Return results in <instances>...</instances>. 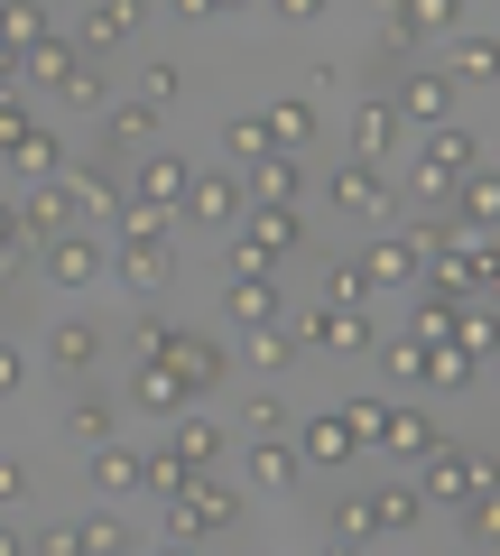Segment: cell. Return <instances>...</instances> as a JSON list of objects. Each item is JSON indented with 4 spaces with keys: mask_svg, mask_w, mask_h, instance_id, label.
<instances>
[{
    "mask_svg": "<svg viewBox=\"0 0 500 556\" xmlns=\"http://www.w3.org/2000/svg\"><path fill=\"white\" fill-rule=\"evenodd\" d=\"M324 204L352 214V223H371V214H389V177H381V167H361V159H343L334 177H324Z\"/></svg>",
    "mask_w": 500,
    "mask_h": 556,
    "instance_id": "obj_11",
    "label": "cell"
},
{
    "mask_svg": "<svg viewBox=\"0 0 500 556\" xmlns=\"http://www.w3.org/2000/svg\"><path fill=\"white\" fill-rule=\"evenodd\" d=\"M56 195H65V223H112L120 214V195H130V186L112 177V159H65V177H56Z\"/></svg>",
    "mask_w": 500,
    "mask_h": 556,
    "instance_id": "obj_4",
    "label": "cell"
},
{
    "mask_svg": "<svg viewBox=\"0 0 500 556\" xmlns=\"http://www.w3.org/2000/svg\"><path fill=\"white\" fill-rule=\"evenodd\" d=\"M10 75H20V56H10V47H0V93H10Z\"/></svg>",
    "mask_w": 500,
    "mask_h": 556,
    "instance_id": "obj_56",
    "label": "cell"
},
{
    "mask_svg": "<svg viewBox=\"0 0 500 556\" xmlns=\"http://www.w3.org/2000/svg\"><path fill=\"white\" fill-rule=\"evenodd\" d=\"M241 204H306V167L279 159V149H269V159H251V195H241Z\"/></svg>",
    "mask_w": 500,
    "mask_h": 556,
    "instance_id": "obj_27",
    "label": "cell"
},
{
    "mask_svg": "<svg viewBox=\"0 0 500 556\" xmlns=\"http://www.w3.org/2000/svg\"><path fill=\"white\" fill-rule=\"evenodd\" d=\"M75 56H84L75 38H38V47L20 56V75H10V93H56V84L75 75Z\"/></svg>",
    "mask_w": 500,
    "mask_h": 556,
    "instance_id": "obj_19",
    "label": "cell"
},
{
    "mask_svg": "<svg viewBox=\"0 0 500 556\" xmlns=\"http://www.w3.org/2000/svg\"><path fill=\"white\" fill-rule=\"evenodd\" d=\"M167 343H177V325H167V316H140V325H130V362H167Z\"/></svg>",
    "mask_w": 500,
    "mask_h": 556,
    "instance_id": "obj_45",
    "label": "cell"
},
{
    "mask_svg": "<svg viewBox=\"0 0 500 556\" xmlns=\"http://www.w3.org/2000/svg\"><path fill=\"white\" fill-rule=\"evenodd\" d=\"M65 437H75V445H102V437H120V408H112V399H93V390H84L75 408H65Z\"/></svg>",
    "mask_w": 500,
    "mask_h": 556,
    "instance_id": "obj_38",
    "label": "cell"
},
{
    "mask_svg": "<svg viewBox=\"0 0 500 556\" xmlns=\"http://www.w3.org/2000/svg\"><path fill=\"white\" fill-rule=\"evenodd\" d=\"M167 10H177V20H214V10H204V0H167Z\"/></svg>",
    "mask_w": 500,
    "mask_h": 556,
    "instance_id": "obj_53",
    "label": "cell"
},
{
    "mask_svg": "<svg viewBox=\"0 0 500 556\" xmlns=\"http://www.w3.org/2000/svg\"><path fill=\"white\" fill-rule=\"evenodd\" d=\"M10 501H28V464L20 455H0V510H10Z\"/></svg>",
    "mask_w": 500,
    "mask_h": 556,
    "instance_id": "obj_50",
    "label": "cell"
},
{
    "mask_svg": "<svg viewBox=\"0 0 500 556\" xmlns=\"http://www.w3.org/2000/svg\"><path fill=\"white\" fill-rule=\"evenodd\" d=\"M445 75H454V93H463V84L482 93V84L500 75V38H491V28H463V38H454V65H445Z\"/></svg>",
    "mask_w": 500,
    "mask_h": 556,
    "instance_id": "obj_30",
    "label": "cell"
},
{
    "mask_svg": "<svg viewBox=\"0 0 500 556\" xmlns=\"http://www.w3.org/2000/svg\"><path fill=\"white\" fill-rule=\"evenodd\" d=\"M167 455H177L185 473H214V464H222V427L204 408H177V417H167Z\"/></svg>",
    "mask_w": 500,
    "mask_h": 556,
    "instance_id": "obj_16",
    "label": "cell"
},
{
    "mask_svg": "<svg viewBox=\"0 0 500 556\" xmlns=\"http://www.w3.org/2000/svg\"><path fill=\"white\" fill-rule=\"evenodd\" d=\"M38 38H56V28H47V10L38 0H0V47H10V56H28V47Z\"/></svg>",
    "mask_w": 500,
    "mask_h": 556,
    "instance_id": "obj_36",
    "label": "cell"
},
{
    "mask_svg": "<svg viewBox=\"0 0 500 556\" xmlns=\"http://www.w3.org/2000/svg\"><path fill=\"white\" fill-rule=\"evenodd\" d=\"M38 130H47V121H38V102H28V93H0V167L20 159V149H28Z\"/></svg>",
    "mask_w": 500,
    "mask_h": 556,
    "instance_id": "obj_37",
    "label": "cell"
},
{
    "mask_svg": "<svg viewBox=\"0 0 500 556\" xmlns=\"http://www.w3.org/2000/svg\"><path fill=\"white\" fill-rule=\"evenodd\" d=\"M381 10H399V28H408V38H454V28H463V0H381Z\"/></svg>",
    "mask_w": 500,
    "mask_h": 556,
    "instance_id": "obj_31",
    "label": "cell"
},
{
    "mask_svg": "<svg viewBox=\"0 0 500 556\" xmlns=\"http://www.w3.org/2000/svg\"><path fill=\"white\" fill-rule=\"evenodd\" d=\"M177 214H185V223H204V232H232V223H241V177H222V167H195Z\"/></svg>",
    "mask_w": 500,
    "mask_h": 556,
    "instance_id": "obj_9",
    "label": "cell"
},
{
    "mask_svg": "<svg viewBox=\"0 0 500 556\" xmlns=\"http://www.w3.org/2000/svg\"><path fill=\"white\" fill-rule=\"evenodd\" d=\"M84 455H93V492H102V501H130V492H140V455H130L120 437L84 445Z\"/></svg>",
    "mask_w": 500,
    "mask_h": 556,
    "instance_id": "obj_29",
    "label": "cell"
},
{
    "mask_svg": "<svg viewBox=\"0 0 500 556\" xmlns=\"http://www.w3.org/2000/svg\"><path fill=\"white\" fill-rule=\"evenodd\" d=\"M222 316L251 334V325H279V260L251 251V241L232 232V269H222Z\"/></svg>",
    "mask_w": 500,
    "mask_h": 556,
    "instance_id": "obj_1",
    "label": "cell"
},
{
    "mask_svg": "<svg viewBox=\"0 0 500 556\" xmlns=\"http://www.w3.org/2000/svg\"><path fill=\"white\" fill-rule=\"evenodd\" d=\"M56 93L75 102V112H102V102H112V75H102V56H75V75H65Z\"/></svg>",
    "mask_w": 500,
    "mask_h": 556,
    "instance_id": "obj_39",
    "label": "cell"
},
{
    "mask_svg": "<svg viewBox=\"0 0 500 556\" xmlns=\"http://www.w3.org/2000/svg\"><path fill=\"white\" fill-rule=\"evenodd\" d=\"M204 10H214V20H241V10H251V0H204Z\"/></svg>",
    "mask_w": 500,
    "mask_h": 556,
    "instance_id": "obj_54",
    "label": "cell"
},
{
    "mask_svg": "<svg viewBox=\"0 0 500 556\" xmlns=\"http://www.w3.org/2000/svg\"><path fill=\"white\" fill-rule=\"evenodd\" d=\"M130 399H140L149 417H177V408H195V399H185V380H177V362H130Z\"/></svg>",
    "mask_w": 500,
    "mask_h": 556,
    "instance_id": "obj_23",
    "label": "cell"
},
{
    "mask_svg": "<svg viewBox=\"0 0 500 556\" xmlns=\"http://www.w3.org/2000/svg\"><path fill=\"white\" fill-rule=\"evenodd\" d=\"M361 445H352V427L343 417H306L297 427V464H316V473H334V464H352Z\"/></svg>",
    "mask_w": 500,
    "mask_h": 556,
    "instance_id": "obj_24",
    "label": "cell"
},
{
    "mask_svg": "<svg viewBox=\"0 0 500 556\" xmlns=\"http://www.w3.org/2000/svg\"><path fill=\"white\" fill-rule=\"evenodd\" d=\"M10 223H20L28 251H47V241L65 232V195H56V186H20V195H10Z\"/></svg>",
    "mask_w": 500,
    "mask_h": 556,
    "instance_id": "obj_20",
    "label": "cell"
},
{
    "mask_svg": "<svg viewBox=\"0 0 500 556\" xmlns=\"http://www.w3.org/2000/svg\"><path fill=\"white\" fill-rule=\"evenodd\" d=\"M445 445V427L426 408H399V399H389V427H381V455H436Z\"/></svg>",
    "mask_w": 500,
    "mask_h": 556,
    "instance_id": "obj_28",
    "label": "cell"
},
{
    "mask_svg": "<svg viewBox=\"0 0 500 556\" xmlns=\"http://www.w3.org/2000/svg\"><path fill=\"white\" fill-rule=\"evenodd\" d=\"M361 501H371V538H408V529H426V510H436L418 482H381V492H361Z\"/></svg>",
    "mask_w": 500,
    "mask_h": 556,
    "instance_id": "obj_17",
    "label": "cell"
},
{
    "mask_svg": "<svg viewBox=\"0 0 500 556\" xmlns=\"http://www.w3.org/2000/svg\"><path fill=\"white\" fill-rule=\"evenodd\" d=\"M222 149H232V167L269 159V130H260V112H232V121H222Z\"/></svg>",
    "mask_w": 500,
    "mask_h": 556,
    "instance_id": "obj_41",
    "label": "cell"
},
{
    "mask_svg": "<svg viewBox=\"0 0 500 556\" xmlns=\"http://www.w3.org/2000/svg\"><path fill=\"white\" fill-rule=\"evenodd\" d=\"M260 130H269V149H279V159H297V149H316V139H324V112L287 93V102H269V112H260Z\"/></svg>",
    "mask_w": 500,
    "mask_h": 556,
    "instance_id": "obj_18",
    "label": "cell"
},
{
    "mask_svg": "<svg viewBox=\"0 0 500 556\" xmlns=\"http://www.w3.org/2000/svg\"><path fill=\"white\" fill-rule=\"evenodd\" d=\"M399 139H408V121L389 112V93H371V102L352 112V159H361V167H389V159H399Z\"/></svg>",
    "mask_w": 500,
    "mask_h": 556,
    "instance_id": "obj_13",
    "label": "cell"
},
{
    "mask_svg": "<svg viewBox=\"0 0 500 556\" xmlns=\"http://www.w3.org/2000/svg\"><path fill=\"white\" fill-rule=\"evenodd\" d=\"M352 269H361V288H408V278H418V260H408V241H371Z\"/></svg>",
    "mask_w": 500,
    "mask_h": 556,
    "instance_id": "obj_33",
    "label": "cell"
},
{
    "mask_svg": "<svg viewBox=\"0 0 500 556\" xmlns=\"http://www.w3.org/2000/svg\"><path fill=\"white\" fill-rule=\"evenodd\" d=\"M454 316H463V298H436V288H426V306L408 316V343H445V334H454Z\"/></svg>",
    "mask_w": 500,
    "mask_h": 556,
    "instance_id": "obj_40",
    "label": "cell"
},
{
    "mask_svg": "<svg viewBox=\"0 0 500 556\" xmlns=\"http://www.w3.org/2000/svg\"><path fill=\"white\" fill-rule=\"evenodd\" d=\"M158 149V102H102V159H140Z\"/></svg>",
    "mask_w": 500,
    "mask_h": 556,
    "instance_id": "obj_14",
    "label": "cell"
},
{
    "mask_svg": "<svg viewBox=\"0 0 500 556\" xmlns=\"http://www.w3.org/2000/svg\"><path fill=\"white\" fill-rule=\"evenodd\" d=\"M158 556H204V547H195V538H167V547H158Z\"/></svg>",
    "mask_w": 500,
    "mask_h": 556,
    "instance_id": "obj_55",
    "label": "cell"
},
{
    "mask_svg": "<svg viewBox=\"0 0 500 556\" xmlns=\"http://www.w3.org/2000/svg\"><path fill=\"white\" fill-rule=\"evenodd\" d=\"M47 269V288H102L112 278V251H102V232H84V223H65L47 251H28Z\"/></svg>",
    "mask_w": 500,
    "mask_h": 556,
    "instance_id": "obj_3",
    "label": "cell"
},
{
    "mask_svg": "<svg viewBox=\"0 0 500 556\" xmlns=\"http://www.w3.org/2000/svg\"><path fill=\"white\" fill-rule=\"evenodd\" d=\"M241 427H251V437H287V427H297V417H287V399H251V408H241Z\"/></svg>",
    "mask_w": 500,
    "mask_h": 556,
    "instance_id": "obj_46",
    "label": "cell"
},
{
    "mask_svg": "<svg viewBox=\"0 0 500 556\" xmlns=\"http://www.w3.org/2000/svg\"><path fill=\"white\" fill-rule=\"evenodd\" d=\"M463 167H482L473 130H454V121H445V130H426V149H418V186H426V195H454Z\"/></svg>",
    "mask_w": 500,
    "mask_h": 556,
    "instance_id": "obj_7",
    "label": "cell"
},
{
    "mask_svg": "<svg viewBox=\"0 0 500 556\" xmlns=\"http://www.w3.org/2000/svg\"><path fill=\"white\" fill-rule=\"evenodd\" d=\"M75 538H84V556H140V538H130V519L102 501L93 519H75Z\"/></svg>",
    "mask_w": 500,
    "mask_h": 556,
    "instance_id": "obj_32",
    "label": "cell"
},
{
    "mask_svg": "<svg viewBox=\"0 0 500 556\" xmlns=\"http://www.w3.org/2000/svg\"><path fill=\"white\" fill-rule=\"evenodd\" d=\"M112 232H120V241H177V214H167V204H140V195H120Z\"/></svg>",
    "mask_w": 500,
    "mask_h": 556,
    "instance_id": "obj_34",
    "label": "cell"
},
{
    "mask_svg": "<svg viewBox=\"0 0 500 556\" xmlns=\"http://www.w3.org/2000/svg\"><path fill=\"white\" fill-rule=\"evenodd\" d=\"M251 482H260V492H287V482H297V445L287 437H251Z\"/></svg>",
    "mask_w": 500,
    "mask_h": 556,
    "instance_id": "obj_35",
    "label": "cell"
},
{
    "mask_svg": "<svg viewBox=\"0 0 500 556\" xmlns=\"http://www.w3.org/2000/svg\"><path fill=\"white\" fill-rule=\"evenodd\" d=\"M177 482H185V464L167 455V445H158V455H140V492L149 501H177Z\"/></svg>",
    "mask_w": 500,
    "mask_h": 556,
    "instance_id": "obj_43",
    "label": "cell"
},
{
    "mask_svg": "<svg viewBox=\"0 0 500 556\" xmlns=\"http://www.w3.org/2000/svg\"><path fill=\"white\" fill-rule=\"evenodd\" d=\"M241 241L269 251V260H287V251L306 241V214H297V204H251V232H241Z\"/></svg>",
    "mask_w": 500,
    "mask_h": 556,
    "instance_id": "obj_25",
    "label": "cell"
},
{
    "mask_svg": "<svg viewBox=\"0 0 500 556\" xmlns=\"http://www.w3.org/2000/svg\"><path fill=\"white\" fill-rule=\"evenodd\" d=\"M418 380H426V390H473L482 353H463V343H418Z\"/></svg>",
    "mask_w": 500,
    "mask_h": 556,
    "instance_id": "obj_26",
    "label": "cell"
},
{
    "mask_svg": "<svg viewBox=\"0 0 500 556\" xmlns=\"http://www.w3.org/2000/svg\"><path fill=\"white\" fill-rule=\"evenodd\" d=\"M361 298H371V288H361L352 260H343V269H324V306H361Z\"/></svg>",
    "mask_w": 500,
    "mask_h": 556,
    "instance_id": "obj_47",
    "label": "cell"
},
{
    "mask_svg": "<svg viewBox=\"0 0 500 556\" xmlns=\"http://www.w3.org/2000/svg\"><path fill=\"white\" fill-rule=\"evenodd\" d=\"M418 464H426V482H418L426 501H473V492H491V464L463 455V445H436V455H418Z\"/></svg>",
    "mask_w": 500,
    "mask_h": 556,
    "instance_id": "obj_10",
    "label": "cell"
},
{
    "mask_svg": "<svg viewBox=\"0 0 500 556\" xmlns=\"http://www.w3.org/2000/svg\"><path fill=\"white\" fill-rule=\"evenodd\" d=\"M287 334H297V353H306V343H316V353H371V343H381L361 306H316V316L287 325Z\"/></svg>",
    "mask_w": 500,
    "mask_h": 556,
    "instance_id": "obj_8",
    "label": "cell"
},
{
    "mask_svg": "<svg viewBox=\"0 0 500 556\" xmlns=\"http://www.w3.org/2000/svg\"><path fill=\"white\" fill-rule=\"evenodd\" d=\"M130 28H140V0H93V10H84V28H75V47H84V56H112Z\"/></svg>",
    "mask_w": 500,
    "mask_h": 556,
    "instance_id": "obj_22",
    "label": "cell"
},
{
    "mask_svg": "<svg viewBox=\"0 0 500 556\" xmlns=\"http://www.w3.org/2000/svg\"><path fill=\"white\" fill-rule=\"evenodd\" d=\"M38 556H84V538H75V519H56V529H38Z\"/></svg>",
    "mask_w": 500,
    "mask_h": 556,
    "instance_id": "obj_49",
    "label": "cell"
},
{
    "mask_svg": "<svg viewBox=\"0 0 500 556\" xmlns=\"http://www.w3.org/2000/svg\"><path fill=\"white\" fill-rule=\"evenodd\" d=\"M47 362H56L65 380H93V371H102V325H84V316H65L56 334H47Z\"/></svg>",
    "mask_w": 500,
    "mask_h": 556,
    "instance_id": "obj_21",
    "label": "cell"
},
{
    "mask_svg": "<svg viewBox=\"0 0 500 556\" xmlns=\"http://www.w3.org/2000/svg\"><path fill=\"white\" fill-rule=\"evenodd\" d=\"M167 362H177L185 399H204V390H222V380H232V353H222L214 334H185V325H177V343H167Z\"/></svg>",
    "mask_w": 500,
    "mask_h": 556,
    "instance_id": "obj_12",
    "label": "cell"
},
{
    "mask_svg": "<svg viewBox=\"0 0 500 556\" xmlns=\"http://www.w3.org/2000/svg\"><path fill=\"white\" fill-rule=\"evenodd\" d=\"M185 177H195V167H185L177 149H140V167H130L120 186H130L140 204H167V214H177V204H185Z\"/></svg>",
    "mask_w": 500,
    "mask_h": 556,
    "instance_id": "obj_15",
    "label": "cell"
},
{
    "mask_svg": "<svg viewBox=\"0 0 500 556\" xmlns=\"http://www.w3.org/2000/svg\"><path fill=\"white\" fill-rule=\"evenodd\" d=\"M112 278L130 288V298H158L167 278H177V241H120L112 232Z\"/></svg>",
    "mask_w": 500,
    "mask_h": 556,
    "instance_id": "obj_6",
    "label": "cell"
},
{
    "mask_svg": "<svg viewBox=\"0 0 500 556\" xmlns=\"http://www.w3.org/2000/svg\"><path fill=\"white\" fill-rule=\"evenodd\" d=\"M269 10H279L287 28H316V20H324V0H269Z\"/></svg>",
    "mask_w": 500,
    "mask_h": 556,
    "instance_id": "obj_51",
    "label": "cell"
},
{
    "mask_svg": "<svg viewBox=\"0 0 500 556\" xmlns=\"http://www.w3.org/2000/svg\"><path fill=\"white\" fill-rule=\"evenodd\" d=\"M389 112H399L408 130H445V121H454V75H436V65H399Z\"/></svg>",
    "mask_w": 500,
    "mask_h": 556,
    "instance_id": "obj_5",
    "label": "cell"
},
{
    "mask_svg": "<svg viewBox=\"0 0 500 556\" xmlns=\"http://www.w3.org/2000/svg\"><path fill=\"white\" fill-rule=\"evenodd\" d=\"M454 529L473 538V547H491V529H500V510H491V492H473V501H454Z\"/></svg>",
    "mask_w": 500,
    "mask_h": 556,
    "instance_id": "obj_44",
    "label": "cell"
},
{
    "mask_svg": "<svg viewBox=\"0 0 500 556\" xmlns=\"http://www.w3.org/2000/svg\"><path fill=\"white\" fill-rule=\"evenodd\" d=\"M324 556H371V547H352V538H334V547H324Z\"/></svg>",
    "mask_w": 500,
    "mask_h": 556,
    "instance_id": "obj_57",
    "label": "cell"
},
{
    "mask_svg": "<svg viewBox=\"0 0 500 556\" xmlns=\"http://www.w3.org/2000/svg\"><path fill=\"white\" fill-rule=\"evenodd\" d=\"M297 362V334L287 325H251V371H287Z\"/></svg>",
    "mask_w": 500,
    "mask_h": 556,
    "instance_id": "obj_42",
    "label": "cell"
},
{
    "mask_svg": "<svg viewBox=\"0 0 500 556\" xmlns=\"http://www.w3.org/2000/svg\"><path fill=\"white\" fill-rule=\"evenodd\" d=\"M0 556H28V538H20V529H10V519H0Z\"/></svg>",
    "mask_w": 500,
    "mask_h": 556,
    "instance_id": "obj_52",
    "label": "cell"
},
{
    "mask_svg": "<svg viewBox=\"0 0 500 556\" xmlns=\"http://www.w3.org/2000/svg\"><path fill=\"white\" fill-rule=\"evenodd\" d=\"M28 390V353H20V343H0V399H20Z\"/></svg>",
    "mask_w": 500,
    "mask_h": 556,
    "instance_id": "obj_48",
    "label": "cell"
},
{
    "mask_svg": "<svg viewBox=\"0 0 500 556\" xmlns=\"http://www.w3.org/2000/svg\"><path fill=\"white\" fill-rule=\"evenodd\" d=\"M232 519H241V492L222 473H185L177 501H167V538H214V529H232Z\"/></svg>",
    "mask_w": 500,
    "mask_h": 556,
    "instance_id": "obj_2",
    "label": "cell"
}]
</instances>
